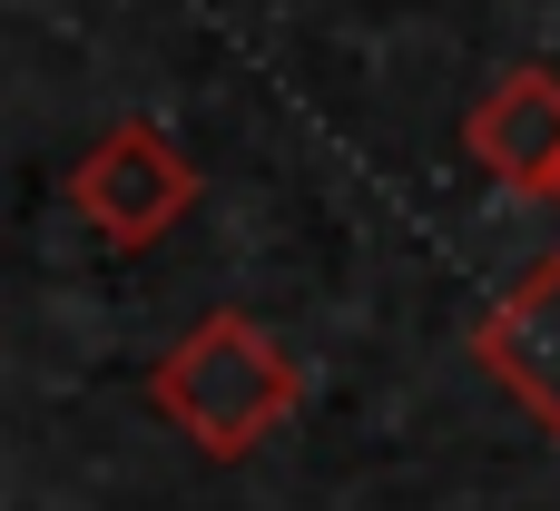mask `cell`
<instances>
[{
  "mask_svg": "<svg viewBox=\"0 0 560 511\" xmlns=\"http://www.w3.org/2000/svg\"><path fill=\"white\" fill-rule=\"evenodd\" d=\"M59 197H69V217H79L108 256H148L158 236L187 227V207H197V158H187L158 118H108V128L79 148V167L59 177Z\"/></svg>",
  "mask_w": 560,
  "mask_h": 511,
  "instance_id": "2",
  "label": "cell"
},
{
  "mask_svg": "<svg viewBox=\"0 0 560 511\" xmlns=\"http://www.w3.org/2000/svg\"><path fill=\"white\" fill-rule=\"evenodd\" d=\"M295 394H305L295 355H285L256 315H236V305L197 315V325L148 364V404H158L197 453H217V463H246V453L295 414Z\"/></svg>",
  "mask_w": 560,
  "mask_h": 511,
  "instance_id": "1",
  "label": "cell"
},
{
  "mask_svg": "<svg viewBox=\"0 0 560 511\" xmlns=\"http://www.w3.org/2000/svg\"><path fill=\"white\" fill-rule=\"evenodd\" d=\"M463 148H472L502 187L551 197V177H560V69H502V79L472 98Z\"/></svg>",
  "mask_w": 560,
  "mask_h": 511,
  "instance_id": "3",
  "label": "cell"
},
{
  "mask_svg": "<svg viewBox=\"0 0 560 511\" xmlns=\"http://www.w3.org/2000/svg\"><path fill=\"white\" fill-rule=\"evenodd\" d=\"M472 355L492 364V384H502L522 414H541L560 433V256L532 266V276L472 325Z\"/></svg>",
  "mask_w": 560,
  "mask_h": 511,
  "instance_id": "4",
  "label": "cell"
},
{
  "mask_svg": "<svg viewBox=\"0 0 560 511\" xmlns=\"http://www.w3.org/2000/svg\"><path fill=\"white\" fill-rule=\"evenodd\" d=\"M551 207H560V177H551Z\"/></svg>",
  "mask_w": 560,
  "mask_h": 511,
  "instance_id": "5",
  "label": "cell"
}]
</instances>
